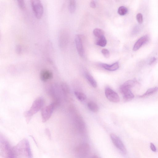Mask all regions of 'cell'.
I'll return each instance as SVG.
<instances>
[{
    "label": "cell",
    "instance_id": "cell-11",
    "mask_svg": "<svg viewBox=\"0 0 158 158\" xmlns=\"http://www.w3.org/2000/svg\"><path fill=\"white\" fill-rule=\"evenodd\" d=\"M40 77L41 80L44 82L51 80L53 77L52 73L47 69H44L40 73Z\"/></svg>",
    "mask_w": 158,
    "mask_h": 158
},
{
    "label": "cell",
    "instance_id": "cell-9",
    "mask_svg": "<svg viewBox=\"0 0 158 158\" xmlns=\"http://www.w3.org/2000/svg\"><path fill=\"white\" fill-rule=\"evenodd\" d=\"M120 91L123 95V97L126 102L130 101L133 100L134 95L130 89H120Z\"/></svg>",
    "mask_w": 158,
    "mask_h": 158
},
{
    "label": "cell",
    "instance_id": "cell-17",
    "mask_svg": "<svg viewBox=\"0 0 158 158\" xmlns=\"http://www.w3.org/2000/svg\"><path fill=\"white\" fill-rule=\"evenodd\" d=\"M85 77L87 80L93 87L94 88L97 87V83L91 75L89 73H86L85 74Z\"/></svg>",
    "mask_w": 158,
    "mask_h": 158
},
{
    "label": "cell",
    "instance_id": "cell-18",
    "mask_svg": "<svg viewBox=\"0 0 158 158\" xmlns=\"http://www.w3.org/2000/svg\"><path fill=\"white\" fill-rule=\"evenodd\" d=\"M107 44V40L104 36L98 38L96 42V44L99 46L103 47L106 46Z\"/></svg>",
    "mask_w": 158,
    "mask_h": 158
},
{
    "label": "cell",
    "instance_id": "cell-10",
    "mask_svg": "<svg viewBox=\"0 0 158 158\" xmlns=\"http://www.w3.org/2000/svg\"><path fill=\"white\" fill-rule=\"evenodd\" d=\"M148 37L146 35L140 38L135 43L133 50L136 51L138 50L148 41Z\"/></svg>",
    "mask_w": 158,
    "mask_h": 158
},
{
    "label": "cell",
    "instance_id": "cell-31",
    "mask_svg": "<svg viewBox=\"0 0 158 158\" xmlns=\"http://www.w3.org/2000/svg\"><path fill=\"white\" fill-rule=\"evenodd\" d=\"M90 6L92 8H95L96 7V4L94 1H91L90 3Z\"/></svg>",
    "mask_w": 158,
    "mask_h": 158
},
{
    "label": "cell",
    "instance_id": "cell-15",
    "mask_svg": "<svg viewBox=\"0 0 158 158\" xmlns=\"http://www.w3.org/2000/svg\"><path fill=\"white\" fill-rule=\"evenodd\" d=\"M158 91V87H156L148 89L144 94L142 95L141 96H140V97L142 98L145 97H146V96L151 95L156 92Z\"/></svg>",
    "mask_w": 158,
    "mask_h": 158
},
{
    "label": "cell",
    "instance_id": "cell-20",
    "mask_svg": "<svg viewBox=\"0 0 158 158\" xmlns=\"http://www.w3.org/2000/svg\"><path fill=\"white\" fill-rule=\"evenodd\" d=\"M93 33L94 35L98 38L104 36V32L103 30L100 29L96 28L94 29L93 31Z\"/></svg>",
    "mask_w": 158,
    "mask_h": 158
},
{
    "label": "cell",
    "instance_id": "cell-32",
    "mask_svg": "<svg viewBox=\"0 0 158 158\" xmlns=\"http://www.w3.org/2000/svg\"><path fill=\"white\" fill-rule=\"evenodd\" d=\"M138 27H137V26H136V27H135L134 30L133 32L134 33L136 34L138 32H139V28Z\"/></svg>",
    "mask_w": 158,
    "mask_h": 158
},
{
    "label": "cell",
    "instance_id": "cell-27",
    "mask_svg": "<svg viewBox=\"0 0 158 158\" xmlns=\"http://www.w3.org/2000/svg\"><path fill=\"white\" fill-rule=\"evenodd\" d=\"M22 47L20 45H17L16 47V52L17 54L20 55L22 52Z\"/></svg>",
    "mask_w": 158,
    "mask_h": 158
},
{
    "label": "cell",
    "instance_id": "cell-8",
    "mask_svg": "<svg viewBox=\"0 0 158 158\" xmlns=\"http://www.w3.org/2000/svg\"><path fill=\"white\" fill-rule=\"evenodd\" d=\"M75 41L76 48L79 55L82 57L84 55V51L81 37L77 35L75 37Z\"/></svg>",
    "mask_w": 158,
    "mask_h": 158
},
{
    "label": "cell",
    "instance_id": "cell-5",
    "mask_svg": "<svg viewBox=\"0 0 158 158\" xmlns=\"http://www.w3.org/2000/svg\"><path fill=\"white\" fill-rule=\"evenodd\" d=\"M57 104L56 103L54 102L45 108H43L41 111V116L43 122H46L50 118Z\"/></svg>",
    "mask_w": 158,
    "mask_h": 158
},
{
    "label": "cell",
    "instance_id": "cell-24",
    "mask_svg": "<svg viewBox=\"0 0 158 158\" xmlns=\"http://www.w3.org/2000/svg\"><path fill=\"white\" fill-rule=\"evenodd\" d=\"M19 7L21 9L24 10L25 8L26 5L24 0H18L17 1Z\"/></svg>",
    "mask_w": 158,
    "mask_h": 158
},
{
    "label": "cell",
    "instance_id": "cell-28",
    "mask_svg": "<svg viewBox=\"0 0 158 158\" xmlns=\"http://www.w3.org/2000/svg\"><path fill=\"white\" fill-rule=\"evenodd\" d=\"M150 148L151 149V150L153 152H155L157 151V148L152 143H151L150 144Z\"/></svg>",
    "mask_w": 158,
    "mask_h": 158
},
{
    "label": "cell",
    "instance_id": "cell-29",
    "mask_svg": "<svg viewBox=\"0 0 158 158\" xmlns=\"http://www.w3.org/2000/svg\"><path fill=\"white\" fill-rule=\"evenodd\" d=\"M46 133L49 139H51V134L49 130L47 128L46 129Z\"/></svg>",
    "mask_w": 158,
    "mask_h": 158
},
{
    "label": "cell",
    "instance_id": "cell-21",
    "mask_svg": "<svg viewBox=\"0 0 158 158\" xmlns=\"http://www.w3.org/2000/svg\"><path fill=\"white\" fill-rule=\"evenodd\" d=\"M75 93L76 97L80 101H83L86 99V96L83 93L78 92H75Z\"/></svg>",
    "mask_w": 158,
    "mask_h": 158
},
{
    "label": "cell",
    "instance_id": "cell-33",
    "mask_svg": "<svg viewBox=\"0 0 158 158\" xmlns=\"http://www.w3.org/2000/svg\"><path fill=\"white\" fill-rule=\"evenodd\" d=\"M91 158H101L97 155H94Z\"/></svg>",
    "mask_w": 158,
    "mask_h": 158
},
{
    "label": "cell",
    "instance_id": "cell-23",
    "mask_svg": "<svg viewBox=\"0 0 158 158\" xmlns=\"http://www.w3.org/2000/svg\"><path fill=\"white\" fill-rule=\"evenodd\" d=\"M101 52L105 58H108L110 57V53L108 49H103L101 50Z\"/></svg>",
    "mask_w": 158,
    "mask_h": 158
},
{
    "label": "cell",
    "instance_id": "cell-2",
    "mask_svg": "<svg viewBox=\"0 0 158 158\" xmlns=\"http://www.w3.org/2000/svg\"><path fill=\"white\" fill-rule=\"evenodd\" d=\"M44 104V100L42 98H38L34 101L29 110L24 113V117L28 123L35 114L42 109Z\"/></svg>",
    "mask_w": 158,
    "mask_h": 158
},
{
    "label": "cell",
    "instance_id": "cell-30",
    "mask_svg": "<svg viewBox=\"0 0 158 158\" xmlns=\"http://www.w3.org/2000/svg\"><path fill=\"white\" fill-rule=\"evenodd\" d=\"M157 60L156 58L155 57L152 58L150 60V62H149V64L151 65L154 63Z\"/></svg>",
    "mask_w": 158,
    "mask_h": 158
},
{
    "label": "cell",
    "instance_id": "cell-13",
    "mask_svg": "<svg viewBox=\"0 0 158 158\" xmlns=\"http://www.w3.org/2000/svg\"><path fill=\"white\" fill-rule=\"evenodd\" d=\"M66 33L64 32L61 31L59 34V43L60 47L61 48L64 47L66 43Z\"/></svg>",
    "mask_w": 158,
    "mask_h": 158
},
{
    "label": "cell",
    "instance_id": "cell-12",
    "mask_svg": "<svg viewBox=\"0 0 158 158\" xmlns=\"http://www.w3.org/2000/svg\"><path fill=\"white\" fill-rule=\"evenodd\" d=\"M100 66L105 69L110 71H115L118 69L119 67L118 62H117L111 65L105 63L101 64Z\"/></svg>",
    "mask_w": 158,
    "mask_h": 158
},
{
    "label": "cell",
    "instance_id": "cell-25",
    "mask_svg": "<svg viewBox=\"0 0 158 158\" xmlns=\"http://www.w3.org/2000/svg\"><path fill=\"white\" fill-rule=\"evenodd\" d=\"M61 88L64 92L68 93L69 92V90L68 85L65 83H63L61 85Z\"/></svg>",
    "mask_w": 158,
    "mask_h": 158
},
{
    "label": "cell",
    "instance_id": "cell-16",
    "mask_svg": "<svg viewBox=\"0 0 158 158\" xmlns=\"http://www.w3.org/2000/svg\"><path fill=\"white\" fill-rule=\"evenodd\" d=\"M87 106L89 109L92 112H96L99 110V108L98 105L93 102H89L87 104Z\"/></svg>",
    "mask_w": 158,
    "mask_h": 158
},
{
    "label": "cell",
    "instance_id": "cell-1",
    "mask_svg": "<svg viewBox=\"0 0 158 158\" xmlns=\"http://www.w3.org/2000/svg\"><path fill=\"white\" fill-rule=\"evenodd\" d=\"M13 148L15 154L18 158H33L30 145L27 139L22 140Z\"/></svg>",
    "mask_w": 158,
    "mask_h": 158
},
{
    "label": "cell",
    "instance_id": "cell-6",
    "mask_svg": "<svg viewBox=\"0 0 158 158\" xmlns=\"http://www.w3.org/2000/svg\"><path fill=\"white\" fill-rule=\"evenodd\" d=\"M110 137L113 144L123 154H126V148L120 138L114 134H111L110 135Z\"/></svg>",
    "mask_w": 158,
    "mask_h": 158
},
{
    "label": "cell",
    "instance_id": "cell-3",
    "mask_svg": "<svg viewBox=\"0 0 158 158\" xmlns=\"http://www.w3.org/2000/svg\"><path fill=\"white\" fill-rule=\"evenodd\" d=\"M31 6L34 15L38 19H40L43 16L44 8L41 1L39 0H32Z\"/></svg>",
    "mask_w": 158,
    "mask_h": 158
},
{
    "label": "cell",
    "instance_id": "cell-7",
    "mask_svg": "<svg viewBox=\"0 0 158 158\" xmlns=\"http://www.w3.org/2000/svg\"><path fill=\"white\" fill-rule=\"evenodd\" d=\"M105 94L107 99L111 102L117 103L120 101L118 94L109 87H107L105 89Z\"/></svg>",
    "mask_w": 158,
    "mask_h": 158
},
{
    "label": "cell",
    "instance_id": "cell-19",
    "mask_svg": "<svg viewBox=\"0 0 158 158\" xmlns=\"http://www.w3.org/2000/svg\"><path fill=\"white\" fill-rule=\"evenodd\" d=\"M76 1L74 0L70 1L69 4V12L72 13H74L76 10Z\"/></svg>",
    "mask_w": 158,
    "mask_h": 158
},
{
    "label": "cell",
    "instance_id": "cell-34",
    "mask_svg": "<svg viewBox=\"0 0 158 158\" xmlns=\"http://www.w3.org/2000/svg\"><path fill=\"white\" fill-rule=\"evenodd\" d=\"M8 158H18L16 156H14Z\"/></svg>",
    "mask_w": 158,
    "mask_h": 158
},
{
    "label": "cell",
    "instance_id": "cell-26",
    "mask_svg": "<svg viewBox=\"0 0 158 158\" xmlns=\"http://www.w3.org/2000/svg\"><path fill=\"white\" fill-rule=\"evenodd\" d=\"M137 19L138 23L140 24H142L143 22V17L141 13H138L136 16Z\"/></svg>",
    "mask_w": 158,
    "mask_h": 158
},
{
    "label": "cell",
    "instance_id": "cell-4",
    "mask_svg": "<svg viewBox=\"0 0 158 158\" xmlns=\"http://www.w3.org/2000/svg\"><path fill=\"white\" fill-rule=\"evenodd\" d=\"M90 145L87 143H83L78 146L76 148L75 154L78 158H85L89 154Z\"/></svg>",
    "mask_w": 158,
    "mask_h": 158
},
{
    "label": "cell",
    "instance_id": "cell-22",
    "mask_svg": "<svg viewBox=\"0 0 158 158\" xmlns=\"http://www.w3.org/2000/svg\"><path fill=\"white\" fill-rule=\"evenodd\" d=\"M128 12V9L124 6L120 7L118 10V13L120 16H124L127 14Z\"/></svg>",
    "mask_w": 158,
    "mask_h": 158
},
{
    "label": "cell",
    "instance_id": "cell-14",
    "mask_svg": "<svg viewBox=\"0 0 158 158\" xmlns=\"http://www.w3.org/2000/svg\"><path fill=\"white\" fill-rule=\"evenodd\" d=\"M136 83V81L134 80H129L126 81L120 86L125 89H130L131 88L135 86Z\"/></svg>",
    "mask_w": 158,
    "mask_h": 158
}]
</instances>
